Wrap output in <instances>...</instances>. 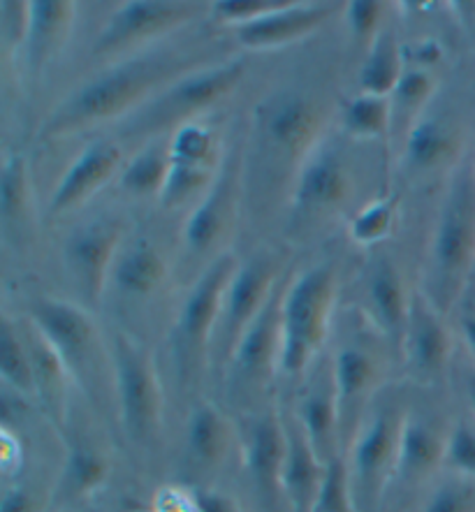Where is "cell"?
Listing matches in <instances>:
<instances>
[{
  "label": "cell",
  "instance_id": "obj_1",
  "mask_svg": "<svg viewBox=\"0 0 475 512\" xmlns=\"http://www.w3.org/2000/svg\"><path fill=\"white\" fill-rule=\"evenodd\" d=\"M197 63L200 61L193 54L179 49H151L109 65L51 109L40 128V137L56 140L102 123L126 121L177 79L202 68Z\"/></svg>",
  "mask_w": 475,
  "mask_h": 512
},
{
  "label": "cell",
  "instance_id": "obj_2",
  "mask_svg": "<svg viewBox=\"0 0 475 512\" xmlns=\"http://www.w3.org/2000/svg\"><path fill=\"white\" fill-rule=\"evenodd\" d=\"M325 107L304 89H281L260 102L253 123V153L258 174L285 179L302 170L304 160L325 137Z\"/></svg>",
  "mask_w": 475,
  "mask_h": 512
},
{
  "label": "cell",
  "instance_id": "obj_3",
  "mask_svg": "<svg viewBox=\"0 0 475 512\" xmlns=\"http://www.w3.org/2000/svg\"><path fill=\"white\" fill-rule=\"evenodd\" d=\"M475 260V172L459 167L438 211L429 244L425 297L436 311L457 302Z\"/></svg>",
  "mask_w": 475,
  "mask_h": 512
},
{
  "label": "cell",
  "instance_id": "obj_4",
  "mask_svg": "<svg viewBox=\"0 0 475 512\" xmlns=\"http://www.w3.org/2000/svg\"><path fill=\"white\" fill-rule=\"evenodd\" d=\"M339 272L336 265L306 269L281 297V376L299 378L311 369L330 334Z\"/></svg>",
  "mask_w": 475,
  "mask_h": 512
},
{
  "label": "cell",
  "instance_id": "obj_5",
  "mask_svg": "<svg viewBox=\"0 0 475 512\" xmlns=\"http://www.w3.org/2000/svg\"><path fill=\"white\" fill-rule=\"evenodd\" d=\"M31 318L33 329H38L42 339L54 348L70 380L86 397L98 399L105 392L107 380L114 387L112 350L102 341L86 306L45 297L33 302Z\"/></svg>",
  "mask_w": 475,
  "mask_h": 512
},
{
  "label": "cell",
  "instance_id": "obj_6",
  "mask_svg": "<svg viewBox=\"0 0 475 512\" xmlns=\"http://www.w3.org/2000/svg\"><path fill=\"white\" fill-rule=\"evenodd\" d=\"M246 75V63L241 58L202 65L181 77L156 98L135 112L123 123V133L133 137H151L167 128H181L184 123L195 121L204 109L214 107L218 100L228 98Z\"/></svg>",
  "mask_w": 475,
  "mask_h": 512
},
{
  "label": "cell",
  "instance_id": "obj_7",
  "mask_svg": "<svg viewBox=\"0 0 475 512\" xmlns=\"http://www.w3.org/2000/svg\"><path fill=\"white\" fill-rule=\"evenodd\" d=\"M114 397L123 434L135 448L151 450L163 429V387L156 364L133 336L116 332L112 346Z\"/></svg>",
  "mask_w": 475,
  "mask_h": 512
},
{
  "label": "cell",
  "instance_id": "obj_8",
  "mask_svg": "<svg viewBox=\"0 0 475 512\" xmlns=\"http://www.w3.org/2000/svg\"><path fill=\"white\" fill-rule=\"evenodd\" d=\"M404 413L394 406L376 408L364 418L346 457L350 492L357 512H383L385 496L394 482L399 431Z\"/></svg>",
  "mask_w": 475,
  "mask_h": 512
},
{
  "label": "cell",
  "instance_id": "obj_9",
  "mask_svg": "<svg viewBox=\"0 0 475 512\" xmlns=\"http://www.w3.org/2000/svg\"><path fill=\"white\" fill-rule=\"evenodd\" d=\"M276 279H279V265L269 253H258L244 265L237 267L235 276L225 290L223 309L211 336L209 362L216 371L228 369V362L235 353L239 341L251 329L260 313L265 311L269 299L274 297Z\"/></svg>",
  "mask_w": 475,
  "mask_h": 512
},
{
  "label": "cell",
  "instance_id": "obj_10",
  "mask_svg": "<svg viewBox=\"0 0 475 512\" xmlns=\"http://www.w3.org/2000/svg\"><path fill=\"white\" fill-rule=\"evenodd\" d=\"M346 149L334 137H323L304 160L290 197V218L297 230H313L341 214L353 193V172Z\"/></svg>",
  "mask_w": 475,
  "mask_h": 512
},
{
  "label": "cell",
  "instance_id": "obj_11",
  "mask_svg": "<svg viewBox=\"0 0 475 512\" xmlns=\"http://www.w3.org/2000/svg\"><path fill=\"white\" fill-rule=\"evenodd\" d=\"M281 297L276 290L230 357L223 376L232 404L262 397L281 376Z\"/></svg>",
  "mask_w": 475,
  "mask_h": 512
},
{
  "label": "cell",
  "instance_id": "obj_12",
  "mask_svg": "<svg viewBox=\"0 0 475 512\" xmlns=\"http://www.w3.org/2000/svg\"><path fill=\"white\" fill-rule=\"evenodd\" d=\"M235 255H218L200 274L190 288L186 302L181 304L177 325H174V348L184 367L195 362H209L211 336L221 316L225 290L237 272Z\"/></svg>",
  "mask_w": 475,
  "mask_h": 512
},
{
  "label": "cell",
  "instance_id": "obj_13",
  "mask_svg": "<svg viewBox=\"0 0 475 512\" xmlns=\"http://www.w3.org/2000/svg\"><path fill=\"white\" fill-rule=\"evenodd\" d=\"M202 12V5L181 0H133L123 3L102 26L93 45L95 56H121L177 31Z\"/></svg>",
  "mask_w": 475,
  "mask_h": 512
},
{
  "label": "cell",
  "instance_id": "obj_14",
  "mask_svg": "<svg viewBox=\"0 0 475 512\" xmlns=\"http://www.w3.org/2000/svg\"><path fill=\"white\" fill-rule=\"evenodd\" d=\"M121 239V225L100 218V221L79 225L65 241V272H68L70 283L77 288L86 309L100 304V299L105 297L114 262L121 251Z\"/></svg>",
  "mask_w": 475,
  "mask_h": 512
},
{
  "label": "cell",
  "instance_id": "obj_15",
  "mask_svg": "<svg viewBox=\"0 0 475 512\" xmlns=\"http://www.w3.org/2000/svg\"><path fill=\"white\" fill-rule=\"evenodd\" d=\"M406 371L415 383L438 385L448 373L452 339L443 323V313L434 309L425 295H413L408 323L401 341Z\"/></svg>",
  "mask_w": 475,
  "mask_h": 512
},
{
  "label": "cell",
  "instance_id": "obj_16",
  "mask_svg": "<svg viewBox=\"0 0 475 512\" xmlns=\"http://www.w3.org/2000/svg\"><path fill=\"white\" fill-rule=\"evenodd\" d=\"M378 383V364L367 350L343 346L334 357V385L339 399L341 450L346 455L350 443L360 431L371 397Z\"/></svg>",
  "mask_w": 475,
  "mask_h": 512
},
{
  "label": "cell",
  "instance_id": "obj_17",
  "mask_svg": "<svg viewBox=\"0 0 475 512\" xmlns=\"http://www.w3.org/2000/svg\"><path fill=\"white\" fill-rule=\"evenodd\" d=\"M123 165V149L116 142L98 140L91 142L79 153V158L63 174L49 202V216L58 218L68 211L82 207L116 177Z\"/></svg>",
  "mask_w": 475,
  "mask_h": 512
},
{
  "label": "cell",
  "instance_id": "obj_18",
  "mask_svg": "<svg viewBox=\"0 0 475 512\" xmlns=\"http://www.w3.org/2000/svg\"><path fill=\"white\" fill-rule=\"evenodd\" d=\"M332 12L334 3H297V0H292L288 7L269 14L265 19L235 28V35L239 45L246 49H283L316 33L332 17Z\"/></svg>",
  "mask_w": 475,
  "mask_h": 512
},
{
  "label": "cell",
  "instance_id": "obj_19",
  "mask_svg": "<svg viewBox=\"0 0 475 512\" xmlns=\"http://www.w3.org/2000/svg\"><path fill=\"white\" fill-rule=\"evenodd\" d=\"M295 415L299 424H302L304 434L309 436L313 450L318 452V457L325 464H330L336 457L343 455L339 399H336L334 385V362L332 367H320L316 378L306 385Z\"/></svg>",
  "mask_w": 475,
  "mask_h": 512
},
{
  "label": "cell",
  "instance_id": "obj_20",
  "mask_svg": "<svg viewBox=\"0 0 475 512\" xmlns=\"http://www.w3.org/2000/svg\"><path fill=\"white\" fill-rule=\"evenodd\" d=\"M285 422V457L281 468V494L292 512H311L323 485L327 464L313 450L297 415Z\"/></svg>",
  "mask_w": 475,
  "mask_h": 512
},
{
  "label": "cell",
  "instance_id": "obj_21",
  "mask_svg": "<svg viewBox=\"0 0 475 512\" xmlns=\"http://www.w3.org/2000/svg\"><path fill=\"white\" fill-rule=\"evenodd\" d=\"M285 457V422L274 411L258 413L244 438V468L262 499L281 494V468Z\"/></svg>",
  "mask_w": 475,
  "mask_h": 512
},
{
  "label": "cell",
  "instance_id": "obj_22",
  "mask_svg": "<svg viewBox=\"0 0 475 512\" xmlns=\"http://www.w3.org/2000/svg\"><path fill=\"white\" fill-rule=\"evenodd\" d=\"M445 443H448V434H443L434 422L427 420V415L404 413L394 482L411 487L427 482L445 464Z\"/></svg>",
  "mask_w": 475,
  "mask_h": 512
},
{
  "label": "cell",
  "instance_id": "obj_23",
  "mask_svg": "<svg viewBox=\"0 0 475 512\" xmlns=\"http://www.w3.org/2000/svg\"><path fill=\"white\" fill-rule=\"evenodd\" d=\"M77 5L68 0H31V24L24 42V65L31 77H40L70 38Z\"/></svg>",
  "mask_w": 475,
  "mask_h": 512
},
{
  "label": "cell",
  "instance_id": "obj_24",
  "mask_svg": "<svg viewBox=\"0 0 475 512\" xmlns=\"http://www.w3.org/2000/svg\"><path fill=\"white\" fill-rule=\"evenodd\" d=\"M230 420L214 404H197L186 424L184 464L195 478L214 473L228 457L232 445Z\"/></svg>",
  "mask_w": 475,
  "mask_h": 512
},
{
  "label": "cell",
  "instance_id": "obj_25",
  "mask_svg": "<svg viewBox=\"0 0 475 512\" xmlns=\"http://www.w3.org/2000/svg\"><path fill=\"white\" fill-rule=\"evenodd\" d=\"M367 311L371 323L380 329L394 346L401 348L404 341L408 311H411V299L406 295L404 281H401L399 269L394 267L390 258H378L369 267L367 274Z\"/></svg>",
  "mask_w": 475,
  "mask_h": 512
},
{
  "label": "cell",
  "instance_id": "obj_26",
  "mask_svg": "<svg viewBox=\"0 0 475 512\" xmlns=\"http://www.w3.org/2000/svg\"><path fill=\"white\" fill-rule=\"evenodd\" d=\"M235 172L228 165L218 174L209 193L197 202L193 214L184 225V244L197 258L209 253L228 230L235 214Z\"/></svg>",
  "mask_w": 475,
  "mask_h": 512
},
{
  "label": "cell",
  "instance_id": "obj_27",
  "mask_svg": "<svg viewBox=\"0 0 475 512\" xmlns=\"http://www.w3.org/2000/svg\"><path fill=\"white\" fill-rule=\"evenodd\" d=\"M167 260L151 239H133L121 248L112 269V283L128 297H149L165 283Z\"/></svg>",
  "mask_w": 475,
  "mask_h": 512
},
{
  "label": "cell",
  "instance_id": "obj_28",
  "mask_svg": "<svg viewBox=\"0 0 475 512\" xmlns=\"http://www.w3.org/2000/svg\"><path fill=\"white\" fill-rule=\"evenodd\" d=\"M455 130L441 114L425 112L408 130L401 163L411 172H431L455 156Z\"/></svg>",
  "mask_w": 475,
  "mask_h": 512
},
{
  "label": "cell",
  "instance_id": "obj_29",
  "mask_svg": "<svg viewBox=\"0 0 475 512\" xmlns=\"http://www.w3.org/2000/svg\"><path fill=\"white\" fill-rule=\"evenodd\" d=\"M33 360V376H35V401H38L47 418L65 427L68 422V383L70 373L63 367V362L58 360L54 348L42 339L38 329L35 336L28 343Z\"/></svg>",
  "mask_w": 475,
  "mask_h": 512
},
{
  "label": "cell",
  "instance_id": "obj_30",
  "mask_svg": "<svg viewBox=\"0 0 475 512\" xmlns=\"http://www.w3.org/2000/svg\"><path fill=\"white\" fill-rule=\"evenodd\" d=\"M107 475L109 459L105 452L82 438H72L68 441V455H65L63 475L58 482V503L68 506L95 494L107 482Z\"/></svg>",
  "mask_w": 475,
  "mask_h": 512
},
{
  "label": "cell",
  "instance_id": "obj_31",
  "mask_svg": "<svg viewBox=\"0 0 475 512\" xmlns=\"http://www.w3.org/2000/svg\"><path fill=\"white\" fill-rule=\"evenodd\" d=\"M404 47L397 42V35L385 31L374 40L369 47L364 63L360 68V91L367 95H380V98H390L397 89L401 77L406 72Z\"/></svg>",
  "mask_w": 475,
  "mask_h": 512
},
{
  "label": "cell",
  "instance_id": "obj_32",
  "mask_svg": "<svg viewBox=\"0 0 475 512\" xmlns=\"http://www.w3.org/2000/svg\"><path fill=\"white\" fill-rule=\"evenodd\" d=\"M436 93V79L429 70L408 68L401 77V82L390 95L392 107V128L390 137L394 140H406L408 130L415 126V121L427 112V105Z\"/></svg>",
  "mask_w": 475,
  "mask_h": 512
},
{
  "label": "cell",
  "instance_id": "obj_33",
  "mask_svg": "<svg viewBox=\"0 0 475 512\" xmlns=\"http://www.w3.org/2000/svg\"><path fill=\"white\" fill-rule=\"evenodd\" d=\"M170 172V142L151 140L130 158L121 172V188L133 197H158Z\"/></svg>",
  "mask_w": 475,
  "mask_h": 512
},
{
  "label": "cell",
  "instance_id": "obj_34",
  "mask_svg": "<svg viewBox=\"0 0 475 512\" xmlns=\"http://www.w3.org/2000/svg\"><path fill=\"white\" fill-rule=\"evenodd\" d=\"M0 376L7 390L26 401H35V376L28 343L10 318L3 316L0 323Z\"/></svg>",
  "mask_w": 475,
  "mask_h": 512
},
{
  "label": "cell",
  "instance_id": "obj_35",
  "mask_svg": "<svg viewBox=\"0 0 475 512\" xmlns=\"http://www.w3.org/2000/svg\"><path fill=\"white\" fill-rule=\"evenodd\" d=\"M28 221V177L24 156L7 153L0 172V225L5 239L17 237Z\"/></svg>",
  "mask_w": 475,
  "mask_h": 512
},
{
  "label": "cell",
  "instance_id": "obj_36",
  "mask_svg": "<svg viewBox=\"0 0 475 512\" xmlns=\"http://www.w3.org/2000/svg\"><path fill=\"white\" fill-rule=\"evenodd\" d=\"M392 128L390 98L360 93L343 109V133L350 140H387Z\"/></svg>",
  "mask_w": 475,
  "mask_h": 512
},
{
  "label": "cell",
  "instance_id": "obj_37",
  "mask_svg": "<svg viewBox=\"0 0 475 512\" xmlns=\"http://www.w3.org/2000/svg\"><path fill=\"white\" fill-rule=\"evenodd\" d=\"M170 163L204 167L214 170L216 163V137L207 126L190 121L174 130L170 137Z\"/></svg>",
  "mask_w": 475,
  "mask_h": 512
},
{
  "label": "cell",
  "instance_id": "obj_38",
  "mask_svg": "<svg viewBox=\"0 0 475 512\" xmlns=\"http://www.w3.org/2000/svg\"><path fill=\"white\" fill-rule=\"evenodd\" d=\"M397 216V195H385L371 202L350 221V239L362 246H374L392 232Z\"/></svg>",
  "mask_w": 475,
  "mask_h": 512
},
{
  "label": "cell",
  "instance_id": "obj_39",
  "mask_svg": "<svg viewBox=\"0 0 475 512\" xmlns=\"http://www.w3.org/2000/svg\"><path fill=\"white\" fill-rule=\"evenodd\" d=\"M311 512H357L353 492H350L348 464L346 457H336L327 464L323 485H320L318 499Z\"/></svg>",
  "mask_w": 475,
  "mask_h": 512
},
{
  "label": "cell",
  "instance_id": "obj_40",
  "mask_svg": "<svg viewBox=\"0 0 475 512\" xmlns=\"http://www.w3.org/2000/svg\"><path fill=\"white\" fill-rule=\"evenodd\" d=\"M420 512H475V480L450 473L434 487Z\"/></svg>",
  "mask_w": 475,
  "mask_h": 512
},
{
  "label": "cell",
  "instance_id": "obj_41",
  "mask_svg": "<svg viewBox=\"0 0 475 512\" xmlns=\"http://www.w3.org/2000/svg\"><path fill=\"white\" fill-rule=\"evenodd\" d=\"M290 3L292 0H223V3L211 5V17L223 26L239 28L265 19Z\"/></svg>",
  "mask_w": 475,
  "mask_h": 512
},
{
  "label": "cell",
  "instance_id": "obj_42",
  "mask_svg": "<svg viewBox=\"0 0 475 512\" xmlns=\"http://www.w3.org/2000/svg\"><path fill=\"white\" fill-rule=\"evenodd\" d=\"M452 475L475 480V429L466 422H457L448 431L445 443V464Z\"/></svg>",
  "mask_w": 475,
  "mask_h": 512
},
{
  "label": "cell",
  "instance_id": "obj_43",
  "mask_svg": "<svg viewBox=\"0 0 475 512\" xmlns=\"http://www.w3.org/2000/svg\"><path fill=\"white\" fill-rule=\"evenodd\" d=\"M346 21L353 40L357 45L367 47L369 51L374 40L383 33V3H376V0H355V3H348Z\"/></svg>",
  "mask_w": 475,
  "mask_h": 512
},
{
  "label": "cell",
  "instance_id": "obj_44",
  "mask_svg": "<svg viewBox=\"0 0 475 512\" xmlns=\"http://www.w3.org/2000/svg\"><path fill=\"white\" fill-rule=\"evenodd\" d=\"M28 24H31V3L24 0L0 3V40L10 54H19L24 49Z\"/></svg>",
  "mask_w": 475,
  "mask_h": 512
},
{
  "label": "cell",
  "instance_id": "obj_45",
  "mask_svg": "<svg viewBox=\"0 0 475 512\" xmlns=\"http://www.w3.org/2000/svg\"><path fill=\"white\" fill-rule=\"evenodd\" d=\"M153 512H200L195 499V489L181 485L160 487L153 499Z\"/></svg>",
  "mask_w": 475,
  "mask_h": 512
},
{
  "label": "cell",
  "instance_id": "obj_46",
  "mask_svg": "<svg viewBox=\"0 0 475 512\" xmlns=\"http://www.w3.org/2000/svg\"><path fill=\"white\" fill-rule=\"evenodd\" d=\"M0 512H40V501L31 487L17 482V485L5 489Z\"/></svg>",
  "mask_w": 475,
  "mask_h": 512
},
{
  "label": "cell",
  "instance_id": "obj_47",
  "mask_svg": "<svg viewBox=\"0 0 475 512\" xmlns=\"http://www.w3.org/2000/svg\"><path fill=\"white\" fill-rule=\"evenodd\" d=\"M406 47L408 49H404V58H408V63H413V68L420 70H427L431 65H436L443 56V49L436 40H422Z\"/></svg>",
  "mask_w": 475,
  "mask_h": 512
},
{
  "label": "cell",
  "instance_id": "obj_48",
  "mask_svg": "<svg viewBox=\"0 0 475 512\" xmlns=\"http://www.w3.org/2000/svg\"><path fill=\"white\" fill-rule=\"evenodd\" d=\"M3 473L7 478L17 475L24 464V448H21L19 436L10 427H3Z\"/></svg>",
  "mask_w": 475,
  "mask_h": 512
},
{
  "label": "cell",
  "instance_id": "obj_49",
  "mask_svg": "<svg viewBox=\"0 0 475 512\" xmlns=\"http://www.w3.org/2000/svg\"><path fill=\"white\" fill-rule=\"evenodd\" d=\"M195 499L200 512H241L228 494L216 492V489H195Z\"/></svg>",
  "mask_w": 475,
  "mask_h": 512
},
{
  "label": "cell",
  "instance_id": "obj_50",
  "mask_svg": "<svg viewBox=\"0 0 475 512\" xmlns=\"http://www.w3.org/2000/svg\"><path fill=\"white\" fill-rule=\"evenodd\" d=\"M464 336H466V343H469V350L475 360V318H464Z\"/></svg>",
  "mask_w": 475,
  "mask_h": 512
},
{
  "label": "cell",
  "instance_id": "obj_51",
  "mask_svg": "<svg viewBox=\"0 0 475 512\" xmlns=\"http://www.w3.org/2000/svg\"><path fill=\"white\" fill-rule=\"evenodd\" d=\"M466 390H469V401H471V411L475 415V371L469 373V380H466Z\"/></svg>",
  "mask_w": 475,
  "mask_h": 512
}]
</instances>
